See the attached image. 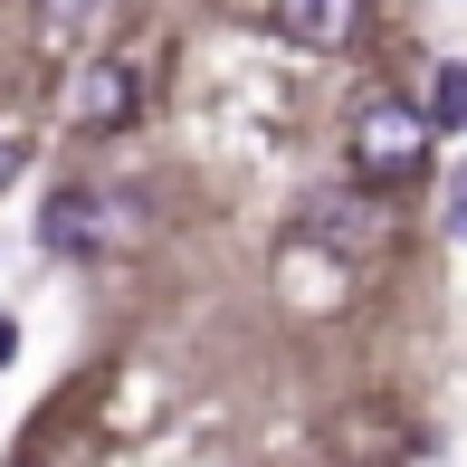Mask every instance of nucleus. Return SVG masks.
<instances>
[{"instance_id": "1", "label": "nucleus", "mask_w": 467, "mask_h": 467, "mask_svg": "<svg viewBox=\"0 0 467 467\" xmlns=\"http://www.w3.org/2000/svg\"><path fill=\"white\" fill-rule=\"evenodd\" d=\"M344 143H353V182L400 191V182L430 172V143H439V134H430V115H420L410 96H372V105H353Z\"/></svg>"}, {"instance_id": "2", "label": "nucleus", "mask_w": 467, "mask_h": 467, "mask_svg": "<svg viewBox=\"0 0 467 467\" xmlns=\"http://www.w3.org/2000/svg\"><path fill=\"white\" fill-rule=\"evenodd\" d=\"M306 229L334 239V248H353V258H372V248H381V201H363V191H315Z\"/></svg>"}, {"instance_id": "3", "label": "nucleus", "mask_w": 467, "mask_h": 467, "mask_svg": "<svg viewBox=\"0 0 467 467\" xmlns=\"http://www.w3.org/2000/svg\"><path fill=\"white\" fill-rule=\"evenodd\" d=\"M105 220H115V201H96V191H57V201H48V248H57V258H96V248H105Z\"/></svg>"}, {"instance_id": "4", "label": "nucleus", "mask_w": 467, "mask_h": 467, "mask_svg": "<svg viewBox=\"0 0 467 467\" xmlns=\"http://www.w3.org/2000/svg\"><path fill=\"white\" fill-rule=\"evenodd\" d=\"M77 115H87L96 134H124V124H134V67H124V57H96V67L77 77Z\"/></svg>"}, {"instance_id": "5", "label": "nucleus", "mask_w": 467, "mask_h": 467, "mask_svg": "<svg viewBox=\"0 0 467 467\" xmlns=\"http://www.w3.org/2000/svg\"><path fill=\"white\" fill-rule=\"evenodd\" d=\"M277 29L296 48H344L363 29V0H277Z\"/></svg>"}, {"instance_id": "6", "label": "nucleus", "mask_w": 467, "mask_h": 467, "mask_svg": "<svg viewBox=\"0 0 467 467\" xmlns=\"http://www.w3.org/2000/svg\"><path fill=\"white\" fill-rule=\"evenodd\" d=\"M420 115H430V134L467 124V67H458V57H439V67H430V105H420Z\"/></svg>"}, {"instance_id": "7", "label": "nucleus", "mask_w": 467, "mask_h": 467, "mask_svg": "<svg viewBox=\"0 0 467 467\" xmlns=\"http://www.w3.org/2000/svg\"><path fill=\"white\" fill-rule=\"evenodd\" d=\"M19 162H29V124H19V115H0V182H10Z\"/></svg>"}, {"instance_id": "8", "label": "nucleus", "mask_w": 467, "mask_h": 467, "mask_svg": "<svg viewBox=\"0 0 467 467\" xmlns=\"http://www.w3.org/2000/svg\"><path fill=\"white\" fill-rule=\"evenodd\" d=\"M77 10H87V0H38V38H67Z\"/></svg>"}, {"instance_id": "9", "label": "nucleus", "mask_w": 467, "mask_h": 467, "mask_svg": "<svg viewBox=\"0 0 467 467\" xmlns=\"http://www.w3.org/2000/svg\"><path fill=\"white\" fill-rule=\"evenodd\" d=\"M449 229H458V239H467V182L449 191Z\"/></svg>"}, {"instance_id": "10", "label": "nucleus", "mask_w": 467, "mask_h": 467, "mask_svg": "<svg viewBox=\"0 0 467 467\" xmlns=\"http://www.w3.org/2000/svg\"><path fill=\"white\" fill-rule=\"evenodd\" d=\"M10 344H19V334H10V315H0V363H10Z\"/></svg>"}, {"instance_id": "11", "label": "nucleus", "mask_w": 467, "mask_h": 467, "mask_svg": "<svg viewBox=\"0 0 467 467\" xmlns=\"http://www.w3.org/2000/svg\"><path fill=\"white\" fill-rule=\"evenodd\" d=\"M29 467H38V458H29Z\"/></svg>"}]
</instances>
